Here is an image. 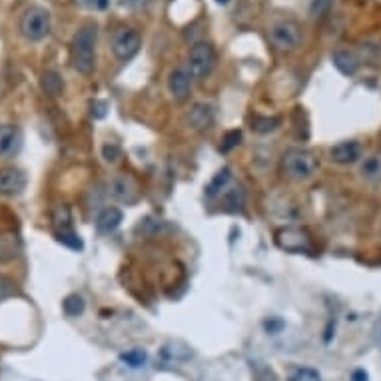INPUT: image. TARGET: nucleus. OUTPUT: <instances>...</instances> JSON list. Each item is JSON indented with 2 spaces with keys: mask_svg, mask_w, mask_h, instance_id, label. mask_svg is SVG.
Wrapping results in <instances>:
<instances>
[{
  "mask_svg": "<svg viewBox=\"0 0 381 381\" xmlns=\"http://www.w3.org/2000/svg\"><path fill=\"white\" fill-rule=\"evenodd\" d=\"M96 36H98V28L94 22H84L72 36L70 62L74 70L84 76L92 74L96 64Z\"/></svg>",
  "mask_w": 381,
  "mask_h": 381,
  "instance_id": "f257e3e1",
  "label": "nucleus"
},
{
  "mask_svg": "<svg viewBox=\"0 0 381 381\" xmlns=\"http://www.w3.org/2000/svg\"><path fill=\"white\" fill-rule=\"evenodd\" d=\"M282 168L283 174L288 176L290 180L305 182L309 178H314L317 168H319V160L316 158V154L305 150V148H290L288 152L283 154Z\"/></svg>",
  "mask_w": 381,
  "mask_h": 381,
  "instance_id": "f03ea898",
  "label": "nucleus"
},
{
  "mask_svg": "<svg viewBox=\"0 0 381 381\" xmlns=\"http://www.w3.org/2000/svg\"><path fill=\"white\" fill-rule=\"evenodd\" d=\"M21 34L28 42H40L50 33V12L42 6H28L21 16Z\"/></svg>",
  "mask_w": 381,
  "mask_h": 381,
  "instance_id": "7ed1b4c3",
  "label": "nucleus"
},
{
  "mask_svg": "<svg viewBox=\"0 0 381 381\" xmlns=\"http://www.w3.org/2000/svg\"><path fill=\"white\" fill-rule=\"evenodd\" d=\"M270 40L278 48V50H295L300 42H302V30H300V24L290 18H282V21H275L270 26Z\"/></svg>",
  "mask_w": 381,
  "mask_h": 381,
  "instance_id": "20e7f679",
  "label": "nucleus"
},
{
  "mask_svg": "<svg viewBox=\"0 0 381 381\" xmlns=\"http://www.w3.org/2000/svg\"><path fill=\"white\" fill-rule=\"evenodd\" d=\"M216 64V52L210 42H198L190 50V74L198 80L206 78Z\"/></svg>",
  "mask_w": 381,
  "mask_h": 381,
  "instance_id": "39448f33",
  "label": "nucleus"
},
{
  "mask_svg": "<svg viewBox=\"0 0 381 381\" xmlns=\"http://www.w3.org/2000/svg\"><path fill=\"white\" fill-rule=\"evenodd\" d=\"M142 46V38L140 34L132 28H120L116 30L114 36H112V52L114 56L122 60V62H128L132 60L134 56L138 55Z\"/></svg>",
  "mask_w": 381,
  "mask_h": 381,
  "instance_id": "423d86ee",
  "label": "nucleus"
},
{
  "mask_svg": "<svg viewBox=\"0 0 381 381\" xmlns=\"http://www.w3.org/2000/svg\"><path fill=\"white\" fill-rule=\"evenodd\" d=\"M108 196L120 204L132 206L138 202L140 192H138V184L132 180L130 176H114L108 182Z\"/></svg>",
  "mask_w": 381,
  "mask_h": 381,
  "instance_id": "0eeeda50",
  "label": "nucleus"
},
{
  "mask_svg": "<svg viewBox=\"0 0 381 381\" xmlns=\"http://www.w3.org/2000/svg\"><path fill=\"white\" fill-rule=\"evenodd\" d=\"M275 241L278 246L285 251L292 254H300V251H307L312 246L309 234L302 228H283L275 234Z\"/></svg>",
  "mask_w": 381,
  "mask_h": 381,
  "instance_id": "6e6552de",
  "label": "nucleus"
},
{
  "mask_svg": "<svg viewBox=\"0 0 381 381\" xmlns=\"http://www.w3.org/2000/svg\"><path fill=\"white\" fill-rule=\"evenodd\" d=\"M26 188V174L18 168H2L0 170V196H18Z\"/></svg>",
  "mask_w": 381,
  "mask_h": 381,
  "instance_id": "1a4fd4ad",
  "label": "nucleus"
},
{
  "mask_svg": "<svg viewBox=\"0 0 381 381\" xmlns=\"http://www.w3.org/2000/svg\"><path fill=\"white\" fill-rule=\"evenodd\" d=\"M329 158H331L336 164H341V166L358 162L361 158L360 142L356 140L339 142V144L329 148Z\"/></svg>",
  "mask_w": 381,
  "mask_h": 381,
  "instance_id": "9d476101",
  "label": "nucleus"
},
{
  "mask_svg": "<svg viewBox=\"0 0 381 381\" xmlns=\"http://www.w3.org/2000/svg\"><path fill=\"white\" fill-rule=\"evenodd\" d=\"M21 130L12 124L0 126V158H11L21 148Z\"/></svg>",
  "mask_w": 381,
  "mask_h": 381,
  "instance_id": "9b49d317",
  "label": "nucleus"
},
{
  "mask_svg": "<svg viewBox=\"0 0 381 381\" xmlns=\"http://www.w3.org/2000/svg\"><path fill=\"white\" fill-rule=\"evenodd\" d=\"M192 74L186 70V68H176L170 72L168 76V88H170V94L176 100H186L190 94V88H192Z\"/></svg>",
  "mask_w": 381,
  "mask_h": 381,
  "instance_id": "f8f14e48",
  "label": "nucleus"
},
{
  "mask_svg": "<svg viewBox=\"0 0 381 381\" xmlns=\"http://www.w3.org/2000/svg\"><path fill=\"white\" fill-rule=\"evenodd\" d=\"M214 106L206 104V102H198L192 106V110L188 112V124L194 130H206L214 124Z\"/></svg>",
  "mask_w": 381,
  "mask_h": 381,
  "instance_id": "ddd939ff",
  "label": "nucleus"
},
{
  "mask_svg": "<svg viewBox=\"0 0 381 381\" xmlns=\"http://www.w3.org/2000/svg\"><path fill=\"white\" fill-rule=\"evenodd\" d=\"M21 250L22 241L16 232H12V229L0 232V263L14 261L21 256Z\"/></svg>",
  "mask_w": 381,
  "mask_h": 381,
  "instance_id": "4468645a",
  "label": "nucleus"
},
{
  "mask_svg": "<svg viewBox=\"0 0 381 381\" xmlns=\"http://www.w3.org/2000/svg\"><path fill=\"white\" fill-rule=\"evenodd\" d=\"M122 220H124L122 210L114 206L104 207L96 216V229H98L100 234H110V232H114V229L120 226Z\"/></svg>",
  "mask_w": 381,
  "mask_h": 381,
  "instance_id": "2eb2a0df",
  "label": "nucleus"
},
{
  "mask_svg": "<svg viewBox=\"0 0 381 381\" xmlns=\"http://www.w3.org/2000/svg\"><path fill=\"white\" fill-rule=\"evenodd\" d=\"M331 60H334V64H336L339 72L346 74V76H353L358 72V68H360L358 56L353 55V52H349V50H336L334 56H331Z\"/></svg>",
  "mask_w": 381,
  "mask_h": 381,
  "instance_id": "dca6fc26",
  "label": "nucleus"
},
{
  "mask_svg": "<svg viewBox=\"0 0 381 381\" xmlns=\"http://www.w3.org/2000/svg\"><path fill=\"white\" fill-rule=\"evenodd\" d=\"M360 176L368 182H381V154H371L360 164Z\"/></svg>",
  "mask_w": 381,
  "mask_h": 381,
  "instance_id": "f3484780",
  "label": "nucleus"
},
{
  "mask_svg": "<svg viewBox=\"0 0 381 381\" xmlns=\"http://www.w3.org/2000/svg\"><path fill=\"white\" fill-rule=\"evenodd\" d=\"M40 82H42V90L48 96H60L62 90H64V82H62L60 74L55 72V70H46Z\"/></svg>",
  "mask_w": 381,
  "mask_h": 381,
  "instance_id": "a211bd4d",
  "label": "nucleus"
},
{
  "mask_svg": "<svg viewBox=\"0 0 381 381\" xmlns=\"http://www.w3.org/2000/svg\"><path fill=\"white\" fill-rule=\"evenodd\" d=\"M62 309H64V314L68 317H78L84 314V309H86V302H84V297H82L80 294H70L64 297V302H62Z\"/></svg>",
  "mask_w": 381,
  "mask_h": 381,
  "instance_id": "6ab92c4d",
  "label": "nucleus"
},
{
  "mask_svg": "<svg viewBox=\"0 0 381 381\" xmlns=\"http://www.w3.org/2000/svg\"><path fill=\"white\" fill-rule=\"evenodd\" d=\"M251 128H254V132H258V134H270V132L280 128V118L256 114V116L251 118Z\"/></svg>",
  "mask_w": 381,
  "mask_h": 381,
  "instance_id": "aec40b11",
  "label": "nucleus"
},
{
  "mask_svg": "<svg viewBox=\"0 0 381 381\" xmlns=\"http://www.w3.org/2000/svg\"><path fill=\"white\" fill-rule=\"evenodd\" d=\"M162 356L166 360H188L190 356H192V351L188 346H184L182 341H174V343H168V346H164L162 348Z\"/></svg>",
  "mask_w": 381,
  "mask_h": 381,
  "instance_id": "412c9836",
  "label": "nucleus"
},
{
  "mask_svg": "<svg viewBox=\"0 0 381 381\" xmlns=\"http://www.w3.org/2000/svg\"><path fill=\"white\" fill-rule=\"evenodd\" d=\"M229 168H222L218 174L212 178V182L206 186V196L207 198H214L216 194H220V190H224L226 184L229 182Z\"/></svg>",
  "mask_w": 381,
  "mask_h": 381,
  "instance_id": "4be33fe9",
  "label": "nucleus"
},
{
  "mask_svg": "<svg viewBox=\"0 0 381 381\" xmlns=\"http://www.w3.org/2000/svg\"><path fill=\"white\" fill-rule=\"evenodd\" d=\"M146 360H148V353L144 351V349H130V351H126V353H122L120 356V361L122 363H126L128 368H132V370H138V368H142L144 363H146Z\"/></svg>",
  "mask_w": 381,
  "mask_h": 381,
  "instance_id": "5701e85b",
  "label": "nucleus"
},
{
  "mask_svg": "<svg viewBox=\"0 0 381 381\" xmlns=\"http://www.w3.org/2000/svg\"><path fill=\"white\" fill-rule=\"evenodd\" d=\"M56 240L60 241V244H64L66 248H70V250H82V240H80V236H78L74 229L58 232Z\"/></svg>",
  "mask_w": 381,
  "mask_h": 381,
  "instance_id": "b1692460",
  "label": "nucleus"
},
{
  "mask_svg": "<svg viewBox=\"0 0 381 381\" xmlns=\"http://www.w3.org/2000/svg\"><path fill=\"white\" fill-rule=\"evenodd\" d=\"M241 144V130H229L226 132V136L222 138V144H220V152H229L234 150L236 146Z\"/></svg>",
  "mask_w": 381,
  "mask_h": 381,
  "instance_id": "393cba45",
  "label": "nucleus"
},
{
  "mask_svg": "<svg viewBox=\"0 0 381 381\" xmlns=\"http://www.w3.org/2000/svg\"><path fill=\"white\" fill-rule=\"evenodd\" d=\"M329 11H331V0H314L309 4V14L314 21H322L326 14H329Z\"/></svg>",
  "mask_w": 381,
  "mask_h": 381,
  "instance_id": "a878e982",
  "label": "nucleus"
},
{
  "mask_svg": "<svg viewBox=\"0 0 381 381\" xmlns=\"http://www.w3.org/2000/svg\"><path fill=\"white\" fill-rule=\"evenodd\" d=\"M102 158H104L108 164H116L122 158L120 146H118V144H114V142L104 144V146H102Z\"/></svg>",
  "mask_w": 381,
  "mask_h": 381,
  "instance_id": "bb28decb",
  "label": "nucleus"
},
{
  "mask_svg": "<svg viewBox=\"0 0 381 381\" xmlns=\"http://www.w3.org/2000/svg\"><path fill=\"white\" fill-rule=\"evenodd\" d=\"M290 381H319V373L309 368H300L290 375Z\"/></svg>",
  "mask_w": 381,
  "mask_h": 381,
  "instance_id": "cd10ccee",
  "label": "nucleus"
},
{
  "mask_svg": "<svg viewBox=\"0 0 381 381\" xmlns=\"http://www.w3.org/2000/svg\"><path fill=\"white\" fill-rule=\"evenodd\" d=\"M90 114H92L94 120L106 118V114H108V102H106V100H94V102L90 104Z\"/></svg>",
  "mask_w": 381,
  "mask_h": 381,
  "instance_id": "c85d7f7f",
  "label": "nucleus"
},
{
  "mask_svg": "<svg viewBox=\"0 0 381 381\" xmlns=\"http://www.w3.org/2000/svg\"><path fill=\"white\" fill-rule=\"evenodd\" d=\"M282 329H283V322L282 319H278V317H270V319L266 322V331H268V334H272V336L280 334Z\"/></svg>",
  "mask_w": 381,
  "mask_h": 381,
  "instance_id": "c756f323",
  "label": "nucleus"
},
{
  "mask_svg": "<svg viewBox=\"0 0 381 381\" xmlns=\"http://www.w3.org/2000/svg\"><path fill=\"white\" fill-rule=\"evenodd\" d=\"M351 381H368V373L363 370H356L351 373Z\"/></svg>",
  "mask_w": 381,
  "mask_h": 381,
  "instance_id": "7c9ffc66",
  "label": "nucleus"
},
{
  "mask_svg": "<svg viewBox=\"0 0 381 381\" xmlns=\"http://www.w3.org/2000/svg\"><path fill=\"white\" fill-rule=\"evenodd\" d=\"M92 4H96L98 8H106V6H108V0H92Z\"/></svg>",
  "mask_w": 381,
  "mask_h": 381,
  "instance_id": "2f4dec72",
  "label": "nucleus"
},
{
  "mask_svg": "<svg viewBox=\"0 0 381 381\" xmlns=\"http://www.w3.org/2000/svg\"><path fill=\"white\" fill-rule=\"evenodd\" d=\"M216 2H218V4H228L229 0H216Z\"/></svg>",
  "mask_w": 381,
  "mask_h": 381,
  "instance_id": "473e14b6",
  "label": "nucleus"
}]
</instances>
